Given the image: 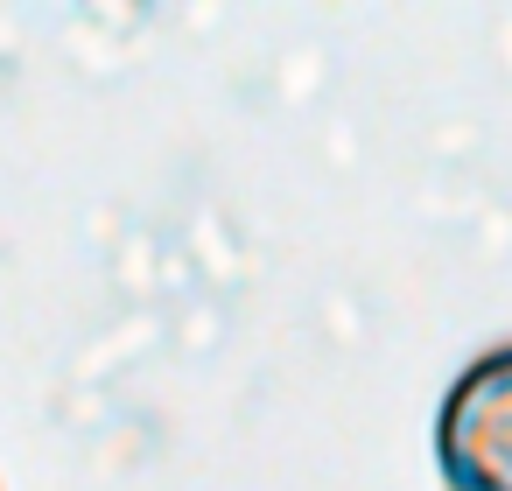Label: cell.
Listing matches in <instances>:
<instances>
[{"mask_svg": "<svg viewBox=\"0 0 512 491\" xmlns=\"http://www.w3.org/2000/svg\"><path fill=\"white\" fill-rule=\"evenodd\" d=\"M435 470L449 491H512V344L449 379L435 414Z\"/></svg>", "mask_w": 512, "mask_h": 491, "instance_id": "obj_1", "label": "cell"}]
</instances>
